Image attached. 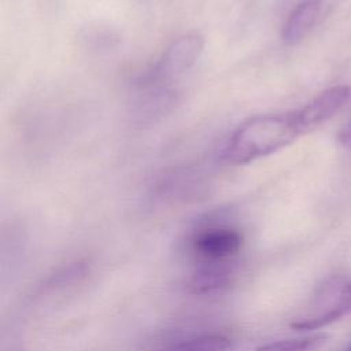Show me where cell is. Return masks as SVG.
<instances>
[{
    "label": "cell",
    "mask_w": 351,
    "mask_h": 351,
    "mask_svg": "<svg viewBox=\"0 0 351 351\" xmlns=\"http://www.w3.org/2000/svg\"><path fill=\"white\" fill-rule=\"evenodd\" d=\"M302 136L295 112L262 114L244 121L232 133L225 159L230 165H247L269 156Z\"/></svg>",
    "instance_id": "6da1fadb"
},
{
    "label": "cell",
    "mask_w": 351,
    "mask_h": 351,
    "mask_svg": "<svg viewBox=\"0 0 351 351\" xmlns=\"http://www.w3.org/2000/svg\"><path fill=\"white\" fill-rule=\"evenodd\" d=\"M350 96L351 88L348 85L340 84L325 89L303 107L295 110L293 112L296 123L302 136L310 133L311 130L329 121L333 115H336L348 101Z\"/></svg>",
    "instance_id": "5b68a950"
},
{
    "label": "cell",
    "mask_w": 351,
    "mask_h": 351,
    "mask_svg": "<svg viewBox=\"0 0 351 351\" xmlns=\"http://www.w3.org/2000/svg\"><path fill=\"white\" fill-rule=\"evenodd\" d=\"M313 313L293 321L296 330H317L351 313V280L332 278L318 291Z\"/></svg>",
    "instance_id": "7a4b0ae2"
},
{
    "label": "cell",
    "mask_w": 351,
    "mask_h": 351,
    "mask_svg": "<svg viewBox=\"0 0 351 351\" xmlns=\"http://www.w3.org/2000/svg\"><path fill=\"white\" fill-rule=\"evenodd\" d=\"M243 236L230 226H210L196 232L189 248L199 263H223L241 250Z\"/></svg>",
    "instance_id": "3957f363"
},
{
    "label": "cell",
    "mask_w": 351,
    "mask_h": 351,
    "mask_svg": "<svg viewBox=\"0 0 351 351\" xmlns=\"http://www.w3.org/2000/svg\"><path fill=\"white\" fill-rule=\"evenodd\" d=\"M322 8V0H300L289 12L281 32L287 45L300 43L315 25Z\"/></svg>",
    "instance_id": "52a82bcc"
},
{
    "label": "cell",
    "mask_w": 351,
    "mask_h": 351,
    "mask_svg": "<svg viewBox=\"0 0 351 351\" xmlns=\"http://www.w3.org/2000/svg\"><path fill=\"white\" fill-rule=\"evenodd\" d=\"M234 281V269L230 262L200 263L184 281V289L193 296L222 293Z\"/></svg>",
    "instance_id": "8992f818"
},
{
    "label": "cell",
    "mask_w": 351,
    "mask_h": 351,
    "mask_svg": "<svg viewBox=\"0 0 351 351\" xmlns=\"http://www.w3.org/2000/svg\"><path fill=\"white\" fill-rule=\"evenodd\" d=\"M203 49L204 38L197 32H189L177 37L160 56L154 70V77L160 81L180 77L199 60Z\"/></svg>",
    "instance_id": "277c9868"
},
{
    "label": "cell",
    "mask_w": 351,
    "mask_h": 351,
    "mask_svg": "<svg viewBox=\"0 0 351 351\" xmlns=\"http://www.w3.org/2000/svg\"><path fill=\"white\" fill-rule=\"evenodd\" d=\"M232 339L222 332H200L159 343L149 351H226Z\"/></svg>",
    "instance_id": "ba28073f"
},
{
    "label": "cell",
    "mask_w": 351,
    "mask_h": 351,
    "mask_svg": "<svg viewBox=\"0 0 351 351\" xmlns=\"http://www.w3.org/2000/svg\"><path fill=\"white\" fill-rule=\"evenodd\" d=\"M347 351H351V347H348V348H347Z\"/></svg>",
    "instance_id": "7c38bea8"
},
{
    "label": "cell",
    "mask_w": 351,
    "mask_h": 351,
    "mask_svg": "<svg viewBox=\"0 0 351 351\" xmlns=\"http://www.w3.org/2000/svg\"><path fill=\"white\" fill-rule=\"evenodd\" d=\"M89 271L90 267L86 261L69 262L49 274L38 287V292L41 295H53L74 288L88 277Z\"/></svg>",
    "instance_id": "9c48e42d"
},
{
    "label": "cell",
    "mask_w": 351,
    "mask_h": 351,
    "mask_svg": "<svg viewBox=\"0 0 351 351\" xmlns=\"http://www.w3.org/2000/svg\"><path fill=\"white\" fill-rule=\"evenodd\" d=\"M337 140L344 148L351 149V119L341 126L337 133Z\"/></svg>",
    "instance_id": "8fae6325"
},
{
    "label": "cell",
    "mask_w": 351,
    "mask_h": 351,
    "mask_svg": "<svg viewBox=\"0 0 351 351\" xmlns=\"http://www.w3.org/2000/svg\"><path fill=\"white\" fill-rule=\"evenodd\" d=\"M326 339L324 333L306 335L299 337H289L282 340H276L270 343L261 344L255 348V351H310L319 344H322Z\"/></svg>",
    "instance_id": "30bf717a"
}]
</instances>
